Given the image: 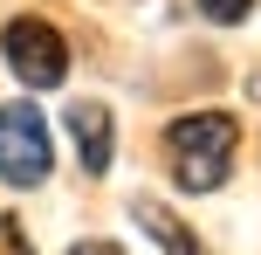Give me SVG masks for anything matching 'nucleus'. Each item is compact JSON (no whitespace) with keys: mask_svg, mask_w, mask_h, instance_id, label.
<instances>
[{"mask_svg":"<svg viewBox=\"0 0 261 255\" xmlns=\"http://www.w3.org/2000/svg\"><path fill=\"white\" fill-rule=\"evenodd\" d=\"M69 255H124L117 242H110V235H83V242L76 248H69Z\"/></svg>","mask_w":261,"mask_h":255,"instance_id":"obj_7","label":"nucleus"},{"mask_svg":"<svg viewBox=\"0 0 261 255\" xmlns=\"http://www.w3.org/2000/svg\"><path fill=\"white\" fill-rule=\"evenodd\" d=\"M62 124H69V138H76V159H83V173H90V179H103V173H110V159H117L110 104H96V97H76Z\"/></svg>","mask_w":261,"mask_h":255,"instance_id":"obj_4","label":"nucleus"},{"mask_svg":"<svg viewBox=\"0 0 261 255\" xmlns=\"http://www.w3.org/2000/svg\"><path fill=\"white\" fill-rule=\"evenodd\" d=\"M0 55H7V69L28 90H62V76H69V41L55 35L41 14H14V21L0 28Z\"/></svg>","mask_w":261,"mask_h":255,"instance_id":"obj_3","label":"nucleus"},{"mask_svg":"<svg viewBox=\"0 0 261 255\" xmlns=\"http://www.w3.org/2000/svg\"><path fill=\"white\" fill-rule=\"evenodd\" d=\"M55 166V138H48V118L35 104H0V187H41Z\"/></svg>","mask_w":261,"mask_h":255,"instance_id":"obj_2","label":"nucleus"},{"mask_svg":"<svg viewBox=\"0 0 261 255\" xmlns=\"http://www.w3.org/2000/svg\"><path fill=\"white\" fill-rule=\"evenodd\" d=\"M234 152H241V124L227 118V110H186V118L165 124V159H172V179H179L186 193L227 187Z\"/></svg>","mask_w":261,"mask_h":255,"instance_id":"obj_1","label":"nucleus"},{"mask_svg":"<svg viewBox=\"0 0 261 255\" xmlns=\"http://www.w3.org/2000/svg\"><path fill=\"white\" fill-rule=\"evenodd\" d=\"M199 14L220 21V28H234V21H248V14H254V0H199Z\"/></svg>","mask_w":261,"mask_h":255,"instance_id":"obj_6","label":"nucleus"},{"mask_svg":"<svg viewBox=\"0 0 261 255\" xmlns=\"http://www.w3.org/2000/svg\"><path fill=\"white\" fill-rule=\"evenodd\" d=\"M130 214H138V228H151V235H158V248H165V255H199V242H193V235H186L158 200H138Z\"/></svg>","mask_w":261,"mask_h":255,"instance_id":"obj_5","label":"nucleus"}]
</instances>
